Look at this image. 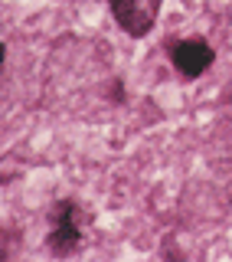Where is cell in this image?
Wrapping results in <instances>:
<instances>
[{"instance_id": "cell-1", "label": "cell", "mask_w": 232, "mask_h": 262, "mask_svg": "<svg viewBox=\"0 0 232 262\" xmlns=\"http://www.w3.org/2000/svg\"><path fill=\"white\" fill-rule=\"evenodd\" d=\"M49 252L69 256L82 246V207L76 200H56L49 210V236H46Z\"/></svg>"}, {"instance_id": "cell-2", "label": "cell", "mask_w": 232, "mask_h": 262, "mask_svg": "<svg viewBox=\"0 0 232 262\" xmlns=\"http://www.w3.org/2000/svg\"><path fill=\"white\" fill-rule=\"evenodd\" d=\"M111 4V16L114 23L128 33V36H147L157 27V16H160L164 0H108Z\"/></svg>"}, {"instance_id": "cell-3", "label": "cell", "mask_w": 232, "mask_h": 262, "mask_svg": "<svg viewBox=\"0 0 232 262\" xmlns=\"http://www.w3.org/2000/svg\"><path fill=\"white\" fill-rule=\"evenodd\" d=\"M170 59H173V69H177L183 79H200L203 72L216 62V49L206 43L203 36H190V39L173 43Z\"/></svg>"}]
</instances>
